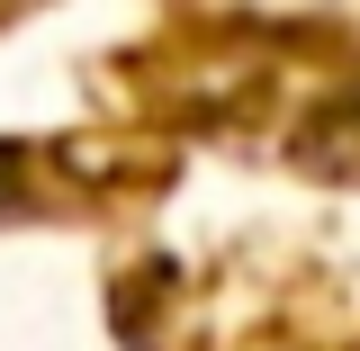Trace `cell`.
<instances>
[{"label": "cell", "mask_w": 360, "mask_h": 351, "mask_svg": "<svg viewBox=\"0 0 360 351\" xmlns=\"http://www.w3.org/2000/svg\"><path fill=\"white\" fill-rule=\"evenodd\" d=\"M18 9H27V0H0V18H18Z\"/></svg>", "instance_id": "cell-1"}]
</instances>
